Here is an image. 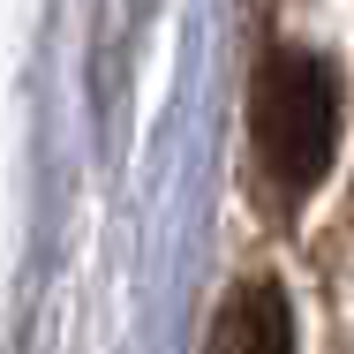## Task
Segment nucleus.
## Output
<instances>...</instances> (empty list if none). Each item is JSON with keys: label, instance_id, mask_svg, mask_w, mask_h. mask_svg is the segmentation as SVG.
Segmentation results:
<instances>
[{"label": "nucleus", "instance_id": "nucleus-1", "mask_svg": "<svg viewBox=\"0 0 354 354\" xmlns=\"http://www.w3.org/2000/svg\"><path fill=\"white\" fill-rule=\"evenodd\" d=\"M249 129H257V158L286 196H309L317 174L332 166L339 143V83L309 46H272L257 68V98H249Z\"/></svg>", "mask_w": 354, "mask_h": 354}, {"label": "nucleus", "instance_id": "nucleus-2", "mask_svg": "<svg viewBox=\"0 0 354 354\" xmlns=\"http://www.w3.org/2000/svg\"><path fill=\"white\" fill-rule=\"evenodd\" d=\"M212 354H294V309L272 279L234 286L212 324Z\"/></svg>", "mask_w": 354, "mask_h": 354}]
</instances>
